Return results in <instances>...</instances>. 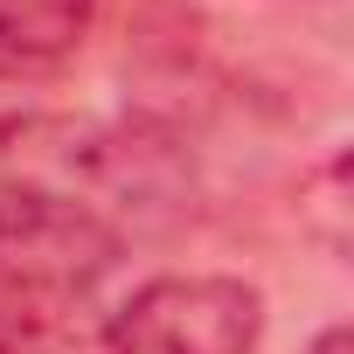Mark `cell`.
<instances>
[{
  "label": "cell",
  "instance_id": "cell-2",
  "mask_svg": "<svg viewBox=\"0 0 354 354\" xmlns=\"http://www.w3.org/2000/svg\"><path fill=\"white\" fill-rule=\"evenodd\" d=\"M104 354H257L264 340V299L243 278L223 271H167L146 278L111 319Z\"/></svg>",
  "mask_w": 354,
  "mask_h": 354
},
{
  "label": "cell",
  "instance_id": "cell-1",
  "mask_svg": "<svg viewBox=\"0 0 354 354\" xmlns=\"http://www.w3.org/2000/svg\"><path fill=\"white\" fill-rule=\"evenodd\" d=\"M118 160V139L70 111H0V243L56 216H84Z\"/></svg>",
  "mask_w": 354,
  "mask_h": 354
},
{
  "label": "cell",
  "instance_id": "cell-6",
  "mask_svg": "<svg viewBox=\"0 0 354 354\" xmlns=\"http://www.w3.org/2000/svg\"><path fill=\"white\" fill-rule=\"evenodd\" d=\"M306 354H354V333H347V326H326V333H319Z\"/></svg>",
  "mask_w": 354,
  "mask_h": 354
},
{
  "label": "cell",
  "instance_id": "cell-5",
  "mask_svg": "<svg viewBox=\"0 0 354 354\" xmlns=\"http://www.w3.org/2000/svg\"><path fill=\"white\" fill-rule=\"evenodd\" d=\"M340 188H347V153H333V160L313 174V195H319V202H306V223L319 230L326 250H347V202H340Z\"/></svg>",
  "mask_w": 354,
  "mask_h": 354
},
{
  "label": "cell",
  "instance_id": "cell-3",
  "mask_svg": "<svg viewBox=\"0 0 354 354\" xmlns=\"http://www.w3.org/2000/svg\"><path fill=\"white\" fill-rule=\"evenodd\" d=\"M0 354H91L84 292L0 257Z\"/></svg>",
  "mask_w": 354,
  "mask_h": 354
},
{
  "label": "cell",
  "instance_id": "cell-4",
  "mask_svg": "<svg viewBox=\"0 0 354 354\" xmlns=\"http://www.w3.org/2000/svg\"><path fill=\"white\" fill-rule=\"evenodd\" d=\"M97 0H0V84L49 77L91 35Z\"/></svg>",
  "mask_w": 354,
  "mask_h": 354
}]
</instances>
